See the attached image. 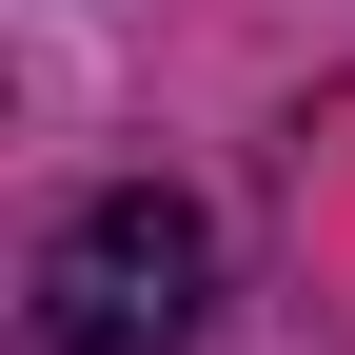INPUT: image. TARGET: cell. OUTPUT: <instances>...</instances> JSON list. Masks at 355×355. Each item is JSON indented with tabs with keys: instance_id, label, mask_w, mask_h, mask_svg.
<instances>
[{
	"instance_id": "obj_1",
	"label": "cell",
	"mask_w": 355,
	"mask_h": 355,
	"mask_svg": "<svg viewBox=\"0 0 355 355\" xmlns=\"http://www.w3.org/2000/svg\"><path fill=\"white\" fill-rule=\"evenodd\" d=\"M198 296H217V237L158 178H119V198H79L60 237H40V355H178Z\"/></svg>"
}]
</instances>
